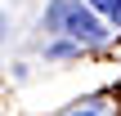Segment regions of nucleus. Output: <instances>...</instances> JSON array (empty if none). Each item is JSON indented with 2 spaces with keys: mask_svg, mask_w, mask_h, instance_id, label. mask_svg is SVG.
Segmentation results:
<instances>
[{
  "mask_svg": "<svg viewBox=\"0 0 121 116\" xmlns=\"http://www.w3.org/2000/svg\"><path fill=\"white\" fill-rule=\"evenodd\" d=\"M45 27L58 31V36H67V40H76V45H103V36H108L103 22L85 4H76V0H54L49 13H45Z\"/></svg>",
  "mask_w": 121,
  "mask_h": 116,
  "instance_id": "obj_1",
  "label": "nucleus"
},
{
  "mask_svg": "<svg viewBox=\"0 0 121 116\" xmlns=\"http://www.w3.org/2000/svg\"><path fill=\"white\" fill-rule=\"evenodd\" d=\"M90 9H99V13H108L112 22H121V0H90Z\"/></svg>",
  "mask_w": 121,
  "mask_h": 116,
  "instance_id": "obj_2",
  "label": "nucleus"
},
{
  "mask_svg": "<svg viewBox=\"0 0 121 116\" xmlns=\"http://www.w3.org/2000/svg\"><path fill=\"white\" fill-rule=\"evenodd\" d=\"M0 36H4V13H0Z\"/></svg>",
  "mask_w": 121,
  "mask_h": 116,
  "instance_id": "obj_3",
  "label": "nucleus"
},
{
  "mask_svg": "<svg viewBox=\"0 0 121 116\" xmlns=\"http://www.w3.org/2000/svg\"><path fill=\"white\" fill-rule=\"evenodd\" d=\"M76 116H99V112H76Z\"/></svg>",
  "mask_w": 121,
  "mask_h": 116,
  "instance_id": "obj_4",
  "label": "nucleus"
}]
</instances>
